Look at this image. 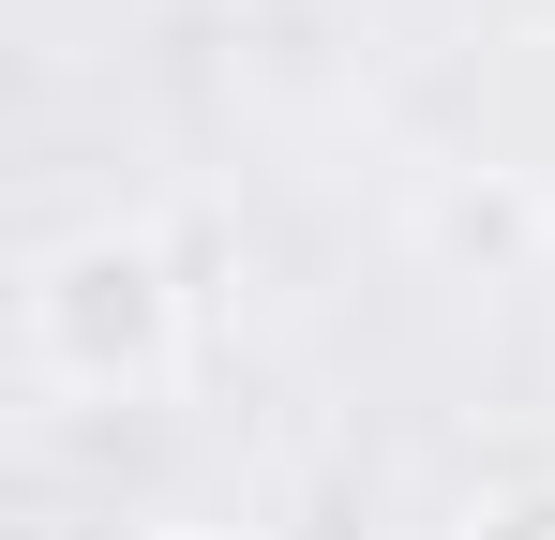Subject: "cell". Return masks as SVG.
<instances>
[{
	"label": "cell",
	"mask_w": 555,
	"mask_h": 540,
	"mask_svg": "<svg viewBox=\"0 0 555 540\" xmlns=\"http://www.w3.org/2000/svg\"><path fill=\"white\" fill-rule=\"evenodd\" d=\"M30 375L76 406H135L181 375V270L151 226H91L30 270Z\"/></svg>",
	"instance_id": "1"
},
{
	"label": "cell",
	"mask_w": 555,
	"mask_h": 540,
	"mask_svg": "<svg viewBox=\"0 0 555 540\" xmlns=\"http://www.w3.org/2000/svg\"><path fill=\"white\" fill-rule=\"evenodd\" d=\"M465 540H555V480H526V496H495Z\"/></svg>",
	"instance_id": "2"
},
{
	"label": "cell",
	"mask_w": 555,
	"mask_h": 540,
	"mask_svg": "<svg viewBox=\"0 0 555 540\" xmlns=\"http://www.w3.org/2000/svg\"><path fill=\"white\" fill-rule=\"evenodd\" d=\"M151 540H241V526H151Z\"/></svg>",
	"instance_id": "3"
}]
</instances>
